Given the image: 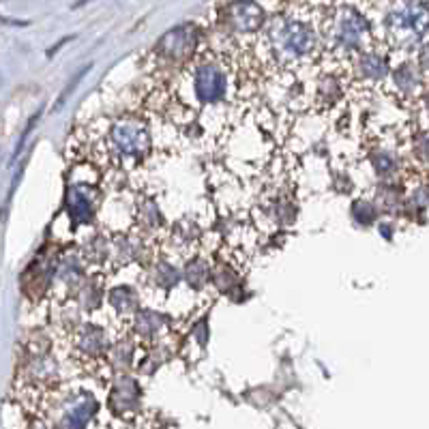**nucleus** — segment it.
<instances>
[{"instance_id": "obj_7", "label": "nucleus", "mask_w": 429, "mask_h": 429, "mask_svg": "<svg viewBox=\"0 0 429 429\" xmlns=\"http://www.w3.org/2000/svg\"><path fill=\"white\" fill-rule=\"evenodd\" d=\"M69 213H71V219L75 223H82V221H89L91 215H93V209H91V202L84 197V193H77V191H71L69 195Z\"/></svg>"}, {"instance_id": "obj_1", "label": "nucleus", "mask_w": 429, "mask_h": 429, "mask_svg": "<svg viewBox=\"0 0 429 429\" xmlns=\"http://www.w3.org/2000/svg\"><path fill=\"white\" fill-rule=\"evenodd\" d=\"M429 28V7L423 0H399L389 13V31L399 41H416Z\"/></svg>"}, {"instance_id": "obj_6", "label": "nucleus", "mask_w": 429, "mask_h": 429, "mask_svg": "<svg viewBox=\"0 0 429 429\" xmlns=\"http://www.w3.org/2000/svg\"><path fill=\"white\" fill-rule=\"evenodd\" d=\"M367 33V24L354 15V13H346L339 20V39L343 43H359V39Z\"/></svg>"}, {"instance_id": "obj_2", "label": "nucleus", "mask_w": 429, "mask_h": 429, "mask_svg": "<svg viewBox=\"0 0 429 429\" xmlns=\"http://www.w3.org/2000/svg\"><path fill=\"white\" fill-rule=\"evenodd\" d=\"M273 41L283 56L301 59V56L309 54L313 45V35L305 24L288 20V22H281L273 31Z\"/></svg>"}, {"instance_id": "obj_3", "label": "nucleus", "mask_w": 429, "mask_h": 429, "mask_svg": "<svg viewBox=\"0 0 429 429\" xmlns=\"http://www.w3.org/2000/svg\"><path fill=\"white\" fill-rule=\"evenodd\" d=\"M114 144L123 155L135 157L142 155L149 146V133L142 125L135 123H123L121 127L114 129Z\"/></svg>"}, {"instance_id": "obj_4", "label": "nucleus", "mask_w": 429, "mask_h": 429, "mask_svg": "<svg viewBox=\"0 0 429 429\" xmlns=\"http://www.w3.org/2000/svg\"><path fill=\"white\" fill-rule=\"evenodd\" d=\"M225 17L239 33H251L262 24V9L251 0H236L225 9Z\"/></svg>"}, {"instance_id": "obj_5", "label": "nucleus", "mask_w": 429, "mask_h": 429, "mask_svg": "<svg viewBox=\"0 0 429 429\" xmlns=\"http://www.w3.org/2000/svg\"><path fill=\"white\" fill-rule=\"evenodd\" d=\"M195 89H197L200 99L206 101V103H213V101L221 99V95H223V75L213 67L200 69V73L195 77Z\"/></svg>"}]
</instances>
